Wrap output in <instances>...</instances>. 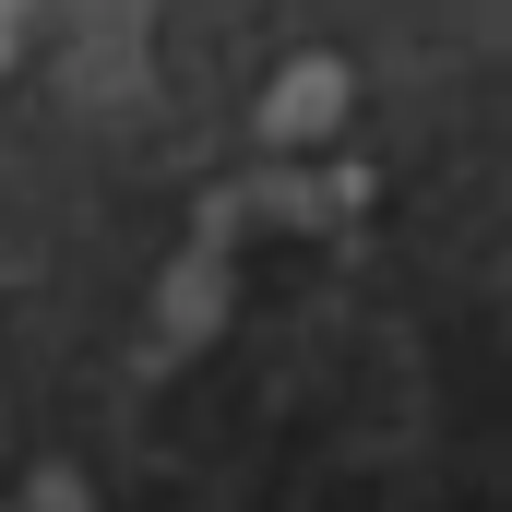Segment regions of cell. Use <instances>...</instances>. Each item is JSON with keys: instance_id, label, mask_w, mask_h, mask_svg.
<instances>
[{"instance_id": "1", "label": "cell", "mask_w": 512, "mask_h": 512, "mask_svg": "<svg viewBox=\"0 0 512 512\" xmlns=\"http://www.w3.org/2000/svg\"><path fill=\"white\" fill-rule=\"evenodd\" d=\"M310 120H334V72H298L286 108H274V131H310Z\"/></svg>"}]
</instances>
